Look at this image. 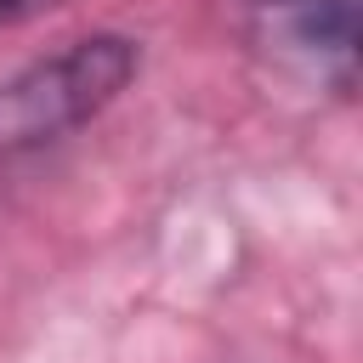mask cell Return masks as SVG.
<instances>
[{
    "instance_id": "obj_3",
    "label": "cell",
    "mask_w": 363,
    "mask_h": 363,
    "mask_svg": "<svg viewBox=\"0 0 363 363\" xmlns=\"http://www.w3.org/2000/svg\"><path fill=\"white\" fill-rule=\"evenodd\" d=\"M62 0H0V28H17V23H28V17H45V11H57Z\"/></svg>"
},
{
    "instance_id": "obj_1",
    "label": "cell",
    "mask_w": 363,
    "mask_h": 363,
    "mask_svg": "<svg viewBox=\"0 0 363 363\" xmlns=\"http://www.w3.org/2000/svg\"><path fill=\"white\" fill-rule=\"evenodd\" d=\"M142 74V40L119 28L79 34L45 57H28L0 79V159H28L91 119H102Z\"/></svg>"
},
{
    "instance_id": "obj_2",
    "label": "cell",
    "mask_w": 363,
    "mask_h": 363,
    "mask_svg": "<svg viewBox=\"0 0 363 363\" xmlns=\"http://www.w3.org/2000/svg\"><path fill=\"white\" fill-rule=\"evenodd\" d=\"M255 51L329 96L357 91V0H238Z\"/></svg>"
}]
</instances>
